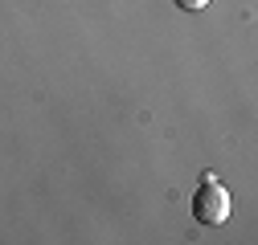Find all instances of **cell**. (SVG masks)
Segmentation results:
<instances>
[{
    "instance_id": "6da1fadb",
    "label": "cell",
    "mask_w": 258,
    "mask_h": 245,
    "mask_svg": "<svg viewBox=\"0 0 258 245\" xmlns=\"http://www.w3.org/2000/svg\"><path fill=\"white\" fill-rule=\"evenodd\" d=\"M230 192H225V184H217L213 176L201 180V188L197 196H192V217H197L201 225H221V221H230Z\"/></svg>"
},
{
    "instance_id": "7a4b0ae2",
    "label": "cell",
    "mask_w": 258,
    "mask_h": 245,
    "mask_svg": "<svg viewBox=\"0 0 258 245\" xmlns=\"http://www.w3.org/2000/svg\"><path fill=\"white\" fill-rule=\"evenodd\" d=\"M172 5H176V9H184V13H201L209 0H172Z\"/></svg>"
}]
</instances>
